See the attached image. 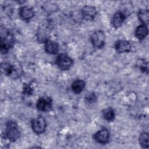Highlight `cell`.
<instances>
[{
    "label": "cell",
    "instance_id": "cell-21",
    "mask_svg": "<svg viewBox=\"0 0 149 149\" xmlns=\"http://www.w3.org/2000/svg\"><path fill=\"white\" fill-rule=\"evenodd\" d=\"M32 93V90L30 86H26L24 88V93L26 95H30Z\"/></svg>",
    "mask_w": 149,
    "mask_h": 149
},
{
    "label": "cell",
    "instance_id": "cell-6",
    "mask_svg": "<svg viewBox=\"0 0 149 149\" xmlns=\"http://www.w3.org/2000/svg\"><path fill=\"white\" fill-rule=\"evenodd\" d=\"M91 40L94 46L97 48H101L104 45L105 36L102 31L99 30L95 31L92 34Z\"/></svg>",
    "mask_w": 149,
    "mask_h": 149
},
{
    "label": "cell",
    "instance_id": "cell-7",
    "mask_svg": "<svg viewBox=\"0 0 149 149\" xmlns=\"http://www.w3.org/2000/svg\"><path fill=\"white\" fill-rule=\"evenodd\" d=\"M52 101L48 97H41L37 102V108L41 111H48L51 109Z\"/></svg>",
    "mask_w": 149,
    "mask_h": 149
},
{
    "label": "cell",
    "instance_id": "cell-5",
    "mask_svg": "<svg viewBox=\"0 0 149 149\" xmlns=\"http://www.w3.org/2000/svg\"><path fill=\"white\" fill-rule=\"evenodd\" d=\"M31 127L33 131L36 134H41L45 132L46 123L45 120L41 117L33 119L31 121Z\"/></svg>",
    "mask_w": 149,
    "mask_h": 149
},
{
    "label": "cell",
    "instance_id": "cell-16",
    "mask_svg": "<svg viewBox=\"0 0 149 149\" xmlns=\"http://www.w3.org/2000/svg\"><path fill=\"white\" fill-rule=\"evenodd\" d=\"M138 17L139 20L144 25L148 23L149 12L147 9H141L138 13Z\"/></svg>",
    "mask_w": 149,
    "mask_h": 149
},
{
    "label": "cell",
    "instance_id": "cell-20",
    "mask_svg": "<svg viewBox=\"0 0 149 149\" xmlns=\"http://www.w3.org/2000/svg\"><path fill=\"white\" fill-rule=\"evenodd\" d=\"M139 68H140L141 70H142L143 72H148V63L145 62L144 61H142L140 62L139 63Z\"/></svg>",
    "mask_w": 149,
    "mask_h": 149
},
{
    "label": "cell",
    "instance_id": "cell-17",
    "mask_svg": "<svg viewBox=\"0 0 149 149\" xmlns=\"http://www.w3.org/2000/svg\"><path fill=\"white\" fill-rule=\"evenodd\" d=\"M104 118L108 121H112L115 119V112L112 108H108L102 111Z\"/></svg>",
    "mask_w": 149,
    "mask_h": 149
},
{
    "label": "cell",
    "instance_id": "cell-2",
    "mask_svg": "<svg viewBox=\"0 0 149 149\" xmlns=\"http://www.w3.org/2000/svg\"><path fill=\"white\" fill-rule=\"evenodd\" d=\"M13 44V38L12 35L8 31H5L4 34L1 33V51L2 54H6Z\"/></svg>",
    "mask_w": 149,
    "mask_h": 149
},
{
    "label": "cell",
    "instance_id": "cell-10",
    "mask_svg": "<svg viewBox=\"0 0 149 149\" xmlns=\"http://www.w3.org/2000/svg\"><path fill=\"white\" fill-rule=\"evenodd\" d=\"M115 49L119 53L129 52L131 50L130 43L126 40H118L115 45Z\"/></svg>",
    "mask_w": 149,
    "mask_h": 149
},
{
    "label": "cell",
    "instance_id": "cell-14",
    "mask_svg": "<svg viewBox=\"0 0 149 149\" xmlns=\"http://www.w3.org/2000/svg\"><path fill=\"white\" fill-rule=\"evenodd\" d=\"M148 34V29L144 24L138 26L135 31V35L139 40L144 39Z\"/></svg>",
    "mask_w": 149,
    "mask_h": 149
},
{
    "label": "cell",
    "instance_id": "cell-12",
    "mask_svg": "<svg viewBox=\"0 0 149 149\" xmlns=\"http://www.w3.org/2000/svg\"><path fill=\"white\" fill-rule=\"evenodd\" d=\"M34 14V12L33 9L29 6H23L19 10V15L25 20L31 19L33 17Z\"/></svg>",
    "mask_w": 149,
    "mask_h": 149
},
{
    "label": "cell",
    "instance_id": "cell-18",
    "mask_svg": "<svg viewBox=\"0 0 149 149\" xmlns=\"http://www.w3.org/2000/svg\"><path fill=\"white\" fill-rule=\"evenodd\" d=\"M149 136L147 133H143L139 136V143L140 145L146 148H148L149 147Z\"/></svg>",
    "mask_w": 149,
    "mask_h": 149
},
{
    "label": "cell",
    "instance_id": "cell-9",
    "mask_svg": "<svg viewBox=\"0 0 149 149\" xmlns=\"http://www.w3.org/2000/svg\"><path fill=\"white\" fill-rule=\"evenodd\" d=\"M94 138L96 141L99 143L105 144L107 143L109 139V133L106 129H102L98 132H97L94 136Z\"/></svg>",
    "mask_w": 149,
    "mask_h": 149
},
{
    "label": "cell",
    "instance_id": "cell-4",
    "mask_svg": "<svg viewBox=\"0 0 149 149\" xmlns=\"http://www.w3.org/2000/svg\"><path fill=\"white\" fill-rule=\"evenodd\" d=\"M56 63L58 68L62 70H65L69 69L73 65V60L66 54H59L56 60Z\"/></svg>",
    "mask_w": 149,
    "mask_h": 149
},
{
    "label": "cell",
    "instance_id": "cell-13",
    "mask_svg": "<svg viewBox=\"0 0 149 149\" xmlns=\"http://www.w3.org/2000/svg\"><path fill=\"white\" fill-rule=\"evenodd\" d=\"M45 49L48 53L50 54H55L59 50V45L55 41L48 40L45 42Z\"/></svg>",
    "mask_w": 149,
    "mask_h": 149
},
{
    "label": "cell",
    "instance_id": "cell-3",
    "mask_svg": "<svg viewBox=\"0 0 149 149\" xmlns=\"http://www.w3.org/2000/svg\"><path fill=\"white\" fill-rule=\"evenodd\" d=\"M2 70L6 75L13 78L19 77L22 74V69L19 66L8 63H4V65H2Z\"/></svg>",
    "mask_w": 149,
    "mask_h": 149
},
{
    "label": "cell",
    "instance_id": "cell-19",
    "mask_svg": "<svg viewBox=\"0 0 149 149\" xmlns=\"http://www.w3.org/2000/svg\"><path fill=\"white\" fill-rule=\"evenodd\" d=\"M96 99H97L96 95L94 93H91V94H87L86 96V100L87 101V102H88L89 103H92V102L95 101Z\"/></svg>",
    "mask_w": 149,
    "mask_h": 149
},
{
    "label": "cell",
    "instance_id": "cell-1",
    "mask_svg": "<svg viewBox=\"0 0 149 149\" xmlns=\"http://www.w3.org/2000/svg\"><path fill=\"white\" fill-rule=\"evenodd\" d=\"M6 136L11 141H16L20 137V133L17 123L13 121H9L6 125Z\"/></svg>",
    "mask_w": 149,
    "mask_h": 149
},
{
    "label": "cell",
    "instance_id": "cell-11",
    "mask_svg": "<svg viewBox=\"0 0 149 149\" xmlns=\"http://www.w3.org/2000/svg\"><path fill=\"white\" fill-rule=\"evenodd\" d=\"M126 16L122 12L118 11L115 13L112 19V24L115 28L119 27L124 22Z\"/></svg>",
    "mask_w": 149,
    "mask_h": 149
},
{
    "label": "cell",
    "instance_id": "cell-15",
    "mask_svg": "<svg viewBox=\"0 0 149 149\" xmlns=\"http://www.w3.org/2000/svg\"><path fill=\"white\" fill-rule=\"evenodd\" d=\"M85 87V83L83 80H77L74 81L72 86V90L74 93L79 94L81 93Z\"/></svg>",
    "mask_w": 149,
    "mask_h": 149
},
{
    "label": "cell",
    "instance_id": "cell-8",
    "mask_svg": "<svg viewBox=\"0 0 149 149\" xmlns=\"http://www.w3.org/2000/svg\"><path fill=\"white\" fill-rule=\"evenodd\" d=\"M84 19L86 20H92L96 16L97 11L94 7L92 6H85L81 11Z\"/></svg>",
    "mask_w": 149,
    "mask_h": 149
}]
</instances>
